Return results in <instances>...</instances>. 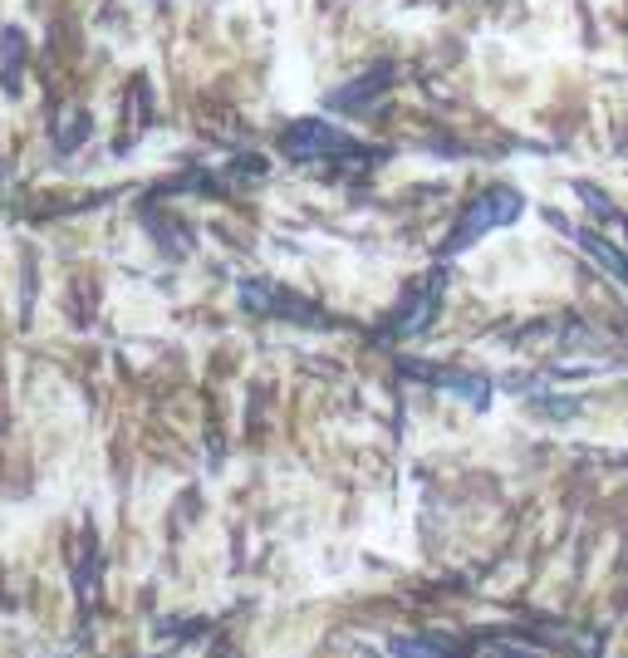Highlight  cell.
Returning a JSON list of instances; mask_svg holds the SVG:
<instances>
[{"mask_svg": "<svg viewBox=\"0 0 628 658\" xmlns=\"http://www.w3.org/2000/svg\"><path fill=\"white\" fill-rule=\"evenodd\" d=\"M516 212H520V196H516V192H491V196H481V202L467 212V222H461V231H457V241H451V251H461V246H471L476 236H486V231H496V226H506Z\"/></svg>", "mask_w": 628, "mask_h": 658, "instance_id": "6da1fadb", "label": "cell"}, {"mask_svg": "<svg viewBox=\"0 0 628 658\" xmlns=\"http://www.w3.org/2000/svg\"><path fill=\"white\" fill-rule=\"evenodd\" d=\"M339 153V147H349V137L343 133H334V128H324V123H300L290 133V153H300V157H310V153Z\"/></svg>", "mask_w": 628, "mask_h": 658, "instance_id": "7a4b0ae2", "label": "cell"}]
</instances>
